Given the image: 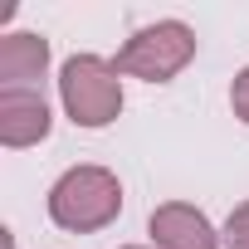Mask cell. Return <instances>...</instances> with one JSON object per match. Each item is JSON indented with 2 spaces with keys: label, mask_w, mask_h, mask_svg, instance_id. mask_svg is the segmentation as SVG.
<instances>
[{
  "label": "cell",
  "mask_w": 249,
  "mask_h": 249,
  "mask_svg": "<svg viewBox=\"0 0 249 249\" xmlns=\"http://www.w3.org/2000/svg\"><path fill=\"white\" fill-rule=\"evenodd\" d=\"M220 239H225V249H249V200H239V205L230 210Z\"/></svg>",
  "instance_id": "cell-7"
},
{
  "label": "cell",
  "mask_w": 249,
  "mask_h": 249,
  "mask_svg": "<svg viewBox=\"0 0 249 249\" xmlns=\"http://www.w3.org/2000/svg\"><path fill=\"white\" fill-rule=\"evenodd\" d=\"M122 249H147V244H122Z\"/></svg>",
  "instance_id": "cell-9"
},
{
  "label": "cell",
  "mask_w": 249,
  "mask_h": 249,
  "mask_svg": "<svg viewBox=\"0 0 249 249\" xmlns=\"http://www.w3.org/2000/svg\"><path fill=\"white\" fill-rule=\"evenodd\" d=\"M49 69V39L35 30H10L0 39V88H35Z\"/></svg>",
  "instance_id": "cell-6"
},
{
  "label": "cell",
  "mask_w": 249,
  "mask_h": 249,
  "mask_svg": "<svg viewBox=\"0 0 249 249\" xmlns=\"http://www.w3.org/2000/svg\"><path fill=\"white\" fill-rule=\"evenodd\" d=\"M147 234H152V249H220V230L210 225L205 210H196L191 200H166L152 210L147 220Z\"/></svg>",
  "instance_id": "cell-4"
},
{
  "label": "cell",
  "mask_w": 249,
  "mask_h": 249,
  "mask_svg": "<svg viewBox=\"0 0 249 249\" xmlns=\"http://www.w3.org/2000/svg\"><path fill=\"white\" fill-rule=\"evenodd\" d=\"M59 103L73 127H112L122 112V73L103 54H73L59 69Z\"/></svg>",
  "instance_id": "cell-2"
},
{
  "label": "cell",
  "mask_w": 249,
  "mask_h": 249,
  "mask_svg": "<svg viewBox=\"0 0 249 249\" xmlns=\"http://www.w3.org/2000/svg\"><path fill=\"white\" fill-rule=\"evenodd\" d=\"M230 107H234V117L249 127V64L234 73V83H230Z\"/></svg>",
  "instance_id": "cell-8"
},
{
  "label": "cell",
  "mask_w": 249,
  "mask_h": 249,
  "mask_svg": "<svg viewBox=\"0 0 249 249\" xmlns=\"http://www.w3.org/2000/svg\"><path fill=\"white\" fill-rule=\"evenodd\" d=\"M122 215V181L107 166H69L54 186H49V220L69 234H93L107 230Z\"/></svg>",
  "instance_id": "cell-1"
},
{
  "label": "cell",
  "mask_w": 249,
  "mask_h": 249,
  "mask_svg": "<svg viewBox=\"0 0 249 249\" xmlns=\"http://www.w3.org/2000/svg\"><path fill=\"white\" fill-rule=\"evenodd\" d=\"M49 127H54V117L39 88H0V142L10 152L39 147Z\"/></svg>",
  "instance_id": "cell-5"
},
{
  "label": "cell",
  "mask_w": 249,
  "mask_h": 249,
  "mask_svg": "<svg viewBox=\"0 0 249 249\" xmlns=\"http://www.w3.org/2000/svg\"><path fill=\"white\" fill-rule=\"evenodd\" d=\"M200 39L186 20H157V25H142L127 44L117 49L112 69L122 78H142V83H171L191 59H196Z\"/></svg>",
  "instance_id": "cell-3"
}]
</instances>
